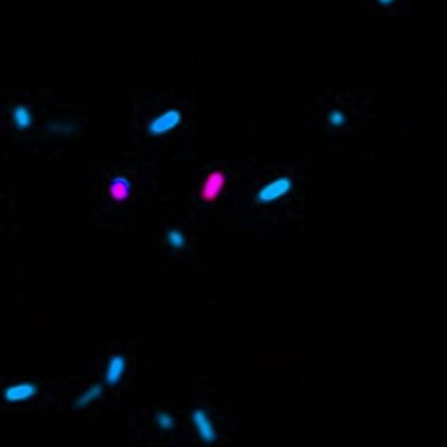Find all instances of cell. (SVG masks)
Returning a JSON list of instances; mask_svg holds the SVG:
<instances>
[{"label": "cell", "instance_id": "1", "mask_svg": "<svg viewBox=\"0 0 447 447\" xmlns=\"http://www.w3.org/2000/svg\"><path fill=\"white\" fill-rule=\"evenodd\" d=\"M182 121V112L176 108H171L150 120L147 126V131L153 137H160L175 130Z\"/></svg>", "mask_w": 447, "mask_h": 447}, {"label": "cell", "instance_id": "2", "mask_svg": "<svg viewBox=\"0 0 447 447\" xmlns=\"http://www.w3.org/2000/svg\"><path fill=\"white\" fill-rule=\"evenodd\" d=\"M291 188L292 181L288 177H279L261 188L257 194V200L262 204L275 201L288 193Z\"/></svg>", "mask_w": 447, "mask_h": 447}, {"label": "cell", "instance_id": "3", "mask_svg": "<svg viewBox=\"0 0 447 447\" xmlns=\"http://www.w3.org/2000/svg\"><path fill=\"white\" fill-rule=\"evenodd\" d=\"M226 176L222 171H215L206 178L200 188V198L205 202L215 200L225 186Z\"/></svg>", "mask_w": 447, "mask_h": 447}, {"label": "cell", "instance_id": "4", "mask_svg": "<svg viewBox=\"0 0 447 447\" xmlns=\"http://www.w3.org/2000/svg\"><path fill=\"white\" fill-rule=\"evenodd\" d=\"M38 392V387L33 382L17 383L7 387L4 391V398L10 403H19L31 399Z\"/></svg>", "mask_w": 447, "mask_h": 447}, {"label": "cell", "instance_id": "5", "mask_svg": "<svg viewBox=\"0 0 447 447\" xmlns=\"http://www.w3.org/2000/svg\"><path fill=\"white\" fill-rule=\"evenodd\" d=\"M192 421L200 438L205 442L211 443L216 440V432L206 413L202 410H196L192 414Z\"/></svg>", "mask_w": 447, "mask_h": 447}, {"label": "cell", "instance_id": "6", "mask_svg": "<svg viewBox=\"0 0 447 447\" xmlns=\"http://www.w3.org/2000/svg\"><path fill=\"white\" fill-rule=\"evenodd\" d=\"M126 367V360L123 355H116L111 357L107 363L105 380L108 384L114 385L120 381Z\"/></svg>", "mask_w": 447, "mask_h": 447}, {"label": "cell", "instance_id": "7", "mask_svg": "<svg viewBox=\"0 0 447 447\" xmlns=\"http://www.w3.org/2000/svg\"><path fill=\"white\" fill-rule=\"evenodd\" d=\"M12 118L16 127L21 130L28 128L33 122L31 111L24 105H19L13 108Z\"/></svg>", "mask_w": 447, "mask_h": 447}, {"label": "cell", "instance_id": "8", "mask_svg": "<svg viewBox=\"0 0 447 447\" xmlns=\"http://www.w3.org/2000/svg\"><path fill=\"white\" fill-rule=\"evenodd\" d=\"M130 184L124 177H115L110 185V194L114 200L122 201L130 194Z\"/></svg>", "mask_w": 447, "mask_h": 447}, {"label": "cell", "instance_id": "9", "mask_svg": "<svg viewBox=\"0 0 447 447\" xmlns=\"http://www.w3.org/2000/svg\"><path fill=\"white\" fill-rule=\"evenodd\" d=\"M103 386L97 383L91 386L88 390H86L84 393L80 396L76 401H75V407L76 408H83L85 406L89 405L91 402L96 400V398H99L100 396L103 394Z\"/></svg>", "mask_w": 447, "mask_h": 447}, {"label": "cell", "instance_id": "10", "mask_svg": "<svg viewBox=\"0 0 447 447\" xmlns=\"http://www.w3.org/2000/svg\"><path fill=\"white\" fill-rule=\"evenodd\" d=\"M46 130L54 134H70L74 130V125L62 121H54L47 123Z\"/></svg>", "mask_w": 447, "mask_h": 447}, {"label": "cell", "instance_id": "11", "mask_svg": "<svg viewBox=\"0 0 447 447\" xmlns=\"http://www.w3.org/2000/svg\"><path fill=\"white\" fill-rule=\"evenodd\" d=\"M167 241L169 244L174 248H182L185 245V238L184 234L178 230H171L167 233Z\"/></svg>", "mask_w": 447, "mask_h": 447}, {"label": "cell", "instance_id": "12", "mask_svg": "<svg viewBox=\"0 0 447 447\" xmlns=\"http://www.w3.org/2000/svg\"><path fill=\"white\" fill-rule=\"evenodd\" d=\"M157 424L159 427L164 430H170L174 427V419L170 414L166 413H160L157 416Z\"/></svg>", "mask_w": 447, "mask_h": 447}, {"label": "cell", "instance_id": "13", "mask_svg": "<svg viewBox=\"0 0 447 447\" xmlns=\"http://www.w3.org/2000/svg\"><path fill=\"white\" fill-rule=\"evenodd\" d=\"M329 122L334 126H341L345 122V116L341 111H333L332 113L329 115Z\"/></svg>", "mask_w": 447, "mask_h": 447}, {"label": "cell", "instance_id": "14", "mask_svg": "<svg viewBox=\"0 0 447 447\" xmlns=\"http://www.w3.org/2000/svg\"><path fill=\"white\" fill-rule=\"evenodd\" d=\"M381 2H382L383 4H387V3H390V0H380Z\"/></svg>", "mask_w": 447, "mask_h": 447}]
</instances>
